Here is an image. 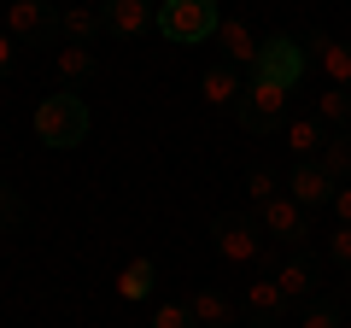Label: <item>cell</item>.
I'll return each instance as SVG.
<instances>
[{
	"label": "cell",
	"mask_w": 351,
	"mask_h": 328,
	"mask_svg": "<svg viewBox=\"0 0 351 328\" xmlns=\"http://www.w3.org/2000/svg\"><path fill=\"white\" fill-rule=\"evenodd\" d=\"M240 94H246V76H240L234 65H211V71L199 76V100L217 106V112H223V106H240Z\"/></svg>",
	"instance_id": "cell-10"
},
{
	"label": "cell",
	"mask_w": 351,
	"mask_h": 328,
	"mask_svg": "<svg viewBox=\"0 0 351 328\" xmlns=\"http://www.w3.org/2000/svg\"><path fill=\"white\" fill-rule=\"evenodd\" d=\"M53 12H47V0H6V36L12 41H41L53 36Z\"/></svg>",
	"instance_id": "cell-8"
},
{
	"label": "cell",
	"mask_w": 351,
	"mask_h": 328,
	"mask_svg": "<svg viewBox=\"0 0 351 328\" xmlns=\"http://www.w3.org/2000/svg\"><path fill=\"white\" fill-rule=\"evenodd\" d=\"M217 0H164L158 6V36L176 41V47H199V41H217Z\"/></svg>",
	"instance_id": "cell-2"
},
{
	"label": "cell",
	"mask_w": 351,
	"mask_h": 328,
	"mask_svg": "<svg viewBox=\"0 0 351 328\" xmlns=\"http://www.w3.org/2000/svg\"><path fill=\"white\" fill-rule=\"evenodd\" d=\"M281 288L276 281H246V311H258V316H281Z\"/></svg>",
	"instance_id": "cell-20"
},
{
	"label": "cell",
	"mask_w": 351,
	"mask_h": 328,
	"mask_svg": "<svg viewBox=\"0 0 351 328\" xmlns=\"http://www.w3.org/2000/svg\"><path fill=\"white\" fill-rule=\"evenodd\" d=\"M12 53H18V47H12V36L0 30V71H12Z\"/></svg>",
	"instance_id": "cell-27"
},
{
	"label": "cell",
	"mask_w": 351,
	"mask_h": 328,
	"mask_svg": "<svg viewBox=\"0 0 351 328\" xmlns=\"http://www.w3.org/2000/svg\"><path fill=\"white\" fill-rule=\"evenodd\" d=\"M258 217H263V229H269V235H276L281 246H293V253H299L304 240H311V223H304V205L293 200V194H276V200L263 205Z\"/></svg>",
	"instance_id": "cell-5"
},
{
	"label": "cell",
	"mask_w": 351,
	"mask_h": 328,
	"mask_svg": "<svg viewBox=\"0 0 351 328\" xmlns=\"http://www.w3.org/2000/svg\"><path fill=\"white\" fill-rule=\"evenodd\" d=\"M351 117V100H346V89H328V94H316V124H346Z\"/></svg>",
	"instance_id": "cell-21"
},
{
	"label": "cell",
	"mask_w": 351,
	"mask_h": 328,
	"mask_svg": "<svg viewBox=\"0 0 351 328\" xmlns=\"http://www.w3.org/2000/svg\"><path fill=\"white\" fill-rule=\"evenodd\" d=\"M311 65L328 76V89H351V47L334 36H316L311 41Z\"/></svg>",
	"instance_id": "cell-9"
},
{
	"label": "cell",
	"mask_w": 351,
	"mask_h": 328,
	"mask_svg": "<svg viewBox=\"0 0 351 328\" xmlns=\"http://www.w3.org/2000/svg\"><path fill=\"white\" fill-rule=\"evenodd\" d=\"M287 194L304 205V211H311V205H328V200H334V182H328L322 170H316V164H293V182H287Z\"/></svg>",
	"instance_id": "cell-13"
},
{
	"label": "cell",
	"mask_w": 351,
	"mask_h": 328,
	"mask_svg": "<svg viewBox=\"0 0 351 328\" xmlns=\"http://www.w3.org/2000/svg\"><path fill=\"white\" fill-rule=\"evenodd\" d=\"M106 24L117 36H147L158 30V12H152V0H106Z\"/></svg>",
	"instance_id": "cell-11"
},
{
	"label": "cell",
	"mask_w": 351,
	"mask_h": 328,
	"mask_svg": "<svg viewBox=\"0 0 351 328\" xmlns=\"http://www.w3.org/2000/svg\"><path fill=\"white\" fill-rule=\"evenodd\" d=\"M276 194H281V182L269 176V170H252V176H246V200L258 205V211H263L269 200H276Z\"/></svg>",
	"instance_id": "cell-22"
},
{
	"label": "cell",
	"mask_w": 351,
	"mask_h": 328,
	"mask_svg": "<svg viewBox=\"0 0 351 328\" xmlns=\"http://www.w3.org/2000/svg\"><path fill=\"white\" fill-rule=\"evenodd\" d=\"M59 30H64V41H88L94 30H100V12H94V6H64Z\"/></svg>",
	"instance_id": "cell-19"
},
{
	"label": "cell",
	"mask_w": 351,
	"mask_h": 328,
	"mask_svg": "<svg viewBox=\"0 0 351 328\" xmlns=\"http://www.w3.org/2000/svg\"><path fill=\"white\" fill-rule=\"evenodd\" d=\"M269 281L281 288V299H311V270H304L299 258H287V264H281Z\"/></svg>",
	"instance_id": "cell-18"
},
{
	"label": "cell",
	"mask_w": 351,
	"mask_h": 328,
	"mask_svg": "<svg viewBox=\"0 0 351 328\" xmlns=\"http://www.w3.org/2000/svg\"><path fill=\"white\" fill-rule=\"evenodd\" d=\"M217 253L234 270H258L263 264V240H258V229H252L246 217H223V223H217Z\"/></svg>",
	"instance_id": "cell-4"
},
{
	"label": "cell",
	"mask_w": 351,
	"mask_h": 328,
	"mask_svg": "<svg viewBox=\"0 0 351 328\" xmlns=\"http://www.w3.org/2000/svg\"><path fill=\"white\" fill-rule=\"evenodd\" d=\"M0 217H12V194H6V182H0Z\"/></svg>",
	"instance_id": "cell-28"
},
{
	"label": "cell",
	"mask_w": 351,
	"mask_h": 328,
	"mask_svg": "<svg viewBox=\"0 0 351 328\" xmlns=\"http://www.w3.org/2000/svg\"><path fill=\"white\" fill-rule=\"evenodd\" d=\"M217 47H223V65H234V71H258V59H263V41L240 18H223L217 24Z\"/></svg>",
	"instance_id": "cell-7"
},
{
	"label": "cell",
	"mask_w": 351,
	"mask_h": 328,
	"mask_svg": "<svg viewBox=\"0 0 351 328\" xmlns=\"http://www.w3.org/2000/svg\"><path fill=\"white\" fill-rule=\"evenodd\" d=\"M53 65H59L64 82H88V76H94V53H88V41H64V47L53 53Z\"/></svg>",
	"instance_id": "cell-17"
},
{
	"label": "cell",
	"mask_w": 351,
	"mask_h": 328,
	"mask_svg": "<svg viewBox=\"0 0 351 328\" xmlns=\"http://www.w3.org/2000/svg\"><path fill=\"white\" fill-rule=\"evenodd\" d=\"M152 328H193L188 299H170V305H158V311H152Z\"/></svg>",
	"instance_id": "cell-23"
},
{
	"label": "cell",
	"mask_w": 351,
	"mask_h": 328,
	"mask_svg": "<svg viewBox=\"0 0 351 328\" xmlns=\"http://www.w3.org/2000/svg\"><path fill=\"white\" fill-rule=\"evenodd\" d=\"M152 281H158V270H152V258H129L123 270H117V299L123 305H141V299H152Z\"/></svg>",
	"instance_id": "cell-12"
},
{
	"label": "cell",
	"mask_w": 351,
	"mask_h": 328,
	"mask_svg": "<svg viewBox=\"0 0 351 328\" xmlns=\"http://www.w3.org/2000/svg\"><path fill=\"white\" fill-rule=\"evenodd\" d=\"M287 82H276V76H258L252 71V82H246V94H240V124L246 129H276L281 124V112H287Z\"/></svg>",
	"instance_id": "cell-3"
},
{
	"label": "cell",
	"mask_w": 351,
	"mask_h": 328,
	"mask_svg": "<svg viewBox=\"0 0 351 328\" xmlns=\"http://www.w3.org/2000/svg\"><path fill=\"white\" fill-rule=\"evenodd\" d=\"M346 299H351V270H346Z\"/></svg>",
	"instance_id": "cell-29"
},
{
	"label": "cell",
	"mask_w": 351,
	"mask_h": 328,
	"mask_svg": "<svg viewBox=\"0 0 351 328\" xmlns=\"http://www.w3.org/2000/svg\"><path fill=\"white\" fill-rule=\"evenodd\" d=\"M316 170H322L334 188H339V182H351V141L346 135H328L322 152H316Z\"/></svg>",
	"instance_id": "cell-15"
},
{
	"label": "cell",
	"mask_w": 351,
	"mask_h": 328,
	"mask_svg": "<svg viewBox=\"0 0 351 328\" xmlns=\"http://www.w3.org/2000/svg\"><path fill=\"white\" fill-rule=\"evenodd\" d=\"M299 328H346V323H339V316L328 311V305H311V311H304V323H299Z\"/></svg>",
	"instance_id": "cell-25"
},
{
	"label": "cell",
	"mask_w": 351,
	"mask_h": 328,
	"mask_svg": "<svg viewBox=\"0 0 351 328\" xmlns=\"http://www.w3.org/2000/svg\"><path fill=\"white\" fill-rule=\"evenodd\" d=\"M328 205H334V217H339V223L351 229V182H339V188H334V200H328Z\"/></svg>",
	"instance_id": "cell-26"
},
{
	"label": "cell",
	"mask_w": 351,
	"mask_h": 328,
	"mask_svg": "<svg viewBox=\"0 0 351 328\" xmlns=\"http://www.w3.org/2000/svg\"><path fill=\"white\" fill-rule=\"evenodd\" d=\"M188 316H193V328H228V323H234V299L205 288V293L188 299Z\"/></svg>",
	"instance_id": "cell-14"
},
{
	"label": "cell",
	"mask_w": 351,
	"mask_h": 328,
	"mask_svg": "<svg viewBox=\"0 0 351 328\" xmlns=\"http://www.w3.org/2000/svg\"><path fill=\"white\" fill-rule=\"evenodd\" d=\"M346 328H351V323H346Z\"/></svg>",
	"instance_id": "cell-30"
},
{
	"label": "cell",
	"mask_w": 351,
	"mask_h": 328,
	"mask_svg": "<svg viewBox=\"0 0 351 328\" xmlns=\"http://www.w3.org/2000/svg\"><path fill=\"white\" fill-rule=\"evenodd\" d=\"M304 65H311V53H304L293 36H269L263 41V59H258V76H276V82L293 89V82L304 76Z\"/></svg>",
	"instance_id": "cell-6"
},
{
	"label": "cell",
	"mask_w": 351,
	"mask_h": 328,
	"mask_svg": "<svg viewBox=\"0 0 351 328\" xmlns=\"http://www.w3.org/2000/svg\"><path fill=\"white\" fill-rule=\"evenodd\" d=\"M322 124H316V117H293L287 124V152L293 159H304V164H316V152H322Z\"/></svg>",
	"instance_id": "cell-16"
},
{
	"label": "cell",
	"mask_w": 351,
	"mask_h": 328,
	"mask_svg": "<svg viewBox=\"0 0 351 328\" xmlns=\"http://www.w3.org/2000/svg\"><path fill=\"white\" fill-rule=\"evenodd\" d=\"M29 129H36L41 147H82L88 141V106L76 100V94H47V100L36 106V117H29Z\"/></svg>",
	"instance_id": "cell-1"
},
{
	"label": "cell",
	"mask_w": 351,
	"mask_h": 328,
	"mask_svg": "<svg viewBox=\"0 0 351 328\" xmlns=\"http://www.w3.org/2000/svg\"><path fill=\"white\" fill-rule=\"evenodd\" d=\"M328 258H334V264H346V270H351V229H346V223H339L334 235H328Z\"/></svg>",
	"instance_id": "cell-24"
}]
</instances>
